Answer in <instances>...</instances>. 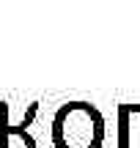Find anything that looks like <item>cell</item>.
Wrapping results in <instances>:
<instances>
[{"label":"cell","mask_w":140,"mask_h":148,"mask_svg":"<svg viewBox=\"0 0 140 148\" xmlns=\"http://www.w3.org/2000/svg\"><path fill=\"white\" fill-rule=\"evenodd\" d=\"M107 126L104 115L91 101H66L55 110L49 123V140L52 148H102Z\"/></svg>","instance_id":"6da1fadb"},{"label":"cell","mask_w":140,"mask_h":148,"mask_svg":"<svg viewBox=\"0 0 140 148\" xmlns=\"http://www.w3.org/2000/svg\"><path fill=\"white\" fill-rule=\"evenodd\" d=\"M8 112H11V104L8 101H0V148H11V137H14V134L25 140V148H38V143L30 134V123H33V118H36V112H38V101H30V104H27L25 118H22L19 123H11Z\"/></svg>","instance_id":"7a4b0ae2"}]
</instances>
